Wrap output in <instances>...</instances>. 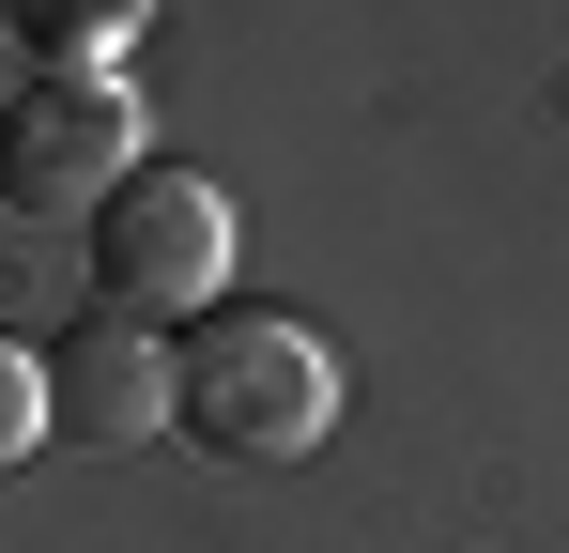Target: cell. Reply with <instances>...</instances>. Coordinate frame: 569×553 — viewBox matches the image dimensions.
<instances>
[{"label": "cell", "instance_id": "obj_2", "mask_svg": "<svg viewBox=\"0 0 569 553\" xmlns=\"http://www.w3.org/2000/svg\"><path fill=\"white\" fill-rule=\"evenodd\" d=\"M139 170L154 154H139V78L123 62H31L0 92V200L16 215H78L93 231Z\"/></svg>", "mask_w": 569, "mask_h": 553}, {"label": "cell", "instance_id": "obj_4", "mask_svg": "<svg viewBox=\"0 0 569 553\" xmlns=\"http://www.w3.org/2000/svg\"><path fill=\"white\" fill-rule=\"evenodd\" d=\"M47 415L78 431V446H139V431H170V339L139 323V308H78L62 339H47Z\"/></svg>", "mask_w": 569, "mask_h": 553}, {"label": "cell", "instance_id": "obj_5", "mask_svg": "<svg viewBox=\"0 0 569 553\" xmlns=\"http://www.w3.org/2000/svg\"><path fill=\"white\" fill-rule=\"evenodd\" d=\"M0 16H16V47H47V62H108L154 0H0Z\"/></svg>", "mask_w": 569, "mask_h": 553}, {"label": "cell", "instance_id": "obj_1", "mask_svg": "<svg viewBox=\"0 0 569 553\" xmlns=\"http://www.w3.org/2000/svg\"><path fill=\"white\" fill-rule=\"evenodd\" d=\"M170 431L200 461H308L339 431V354L292 308H216L200 339H170Z\"/></svg>", "mask_w": 569, "mask_h": 553}, {"label": "cell", "instance_id": "obj_3", "mask_svg": "<svg viewBox=\"0 0 569 553\" xmlns=\"http://www.w3.org/2000/svg\"><path fill=\"white\" fill-rule=\"evenodd\" d=\"M93 292L139 308V323H216V292H231V184L139 170L93 215Z\"/></svg>", "mask_w": 569, "mask_h": 553}, {"label": "cell", "instance_id": "obj_6", "mask_svg": "<svg viewBox=\"0 0 569 553\" xmlns=\"http://www.w3.org/2000/svg\"><path fill=\"white\" fill-rule=\"evenodd\" d=\"M47 431H62V415H47V354H31V339H0V476L47 446Z\"/></svg>", "mask_w": 569, "mask_h": 553}]
</instances>
